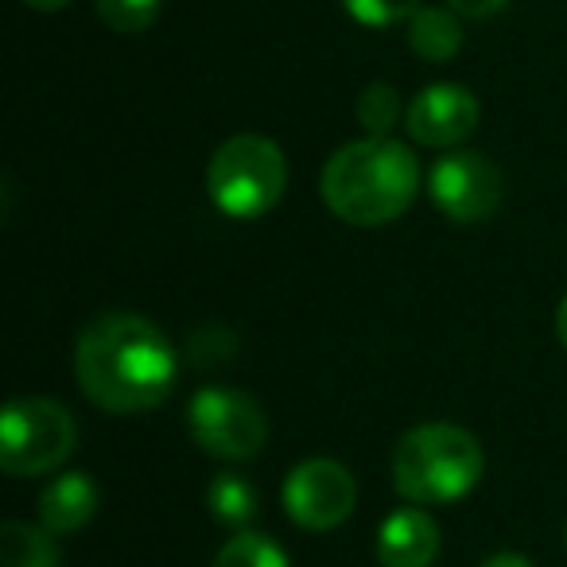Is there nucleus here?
Instances as JSON below:
<instances>
[{
  "label": "nucleus",
  "instance_id": "a211bd4d",
  "mask_svg": "<svg viewBox=\"0 0 567 567\" xmlns=\"http://www.w3.org/2000/svg\"><path fill=\"white\" fill-rule=\"evenodd\" d=\"M342 9L362 28H393L409 24L424 4L420 0H342Z\"/></svg>",
  "mask_w": 567,
  "mask_h": 567
},
{
  "label": "nucleus",
  "instance_id": "412c9836",
  "mask_svg": "<svg viewBox=\"0 0 567 567\" xmlns=\"http://www.w3.org/2000/svg\"><path fill=\"white\" fill-rule=\"evenodd\" d=\"M478 567H536L528 556H520V551H494V556H486Z\"/></svg>",
  "mask_w": 567,
  "mask_h": 567
},
{
  "label": "nucleus",
  "instance_id": "39448f33",
  "mask_svg": "<svg viewBox=\"0 0 567 567\" xmlns=\"http://www.w3.org/2000/svg\"><path fill=\"white\" fill-rule=\"evenodd\" d=\"M79 447L71 409L51 396H17L0 416V471L12 478H40L66 463Z\"/></svg>",
  "mask_w": 567,
  "mask_h": 567
},
{
  "label": "nucleus",
  "instance_id": "1a4fd4ad",
  "mask_svg": "<svg viewBox=\"0 0 567 567\" xmlns=\"http://www.w3.org/2000/svg\"><path fill=\"white\" fill-rule=\"evenodd\" d=\"M404 128L424 148H455L478 128V97L455 82L424 86L404 110Z\"/></svg>",
  "mask_w": 567,
  "mask_h": 567
},
{
  "label": "nucleus",
  "instance_id": "6e6552de",
  "mask_svg": "<svg viewBox=\"0 0 567 567\" xmlns=\"http://www.w3.org/2000/svg\"><path fill=\"white\" fill-rule=\"evenodd\" d=\"M427 195L451 221L478 226V221L494 218L502 206V172L482 152H447L443 159H435L432 175H427Z\"/></svg>",
  "mask_w": 567,
  "mask_h": 567
},
{
  "label": "nucleus",
  "instance_id": "9d476101",
  "mask_svg": "<svg viewBox=\"0 0 567 567\" xmlns=\"http://www.w3.org/2000/svg\"><path fill=\"white\" fill-rule=\"evenodd\" d=\"M440 556V525L424 509H396L378 528L381 567H427Z\"/></svg>",
  "mask_w": 567,
  "mask_h": 567
},
{
  "label": "nucleus",
  "instance_id": "f257e3e1",
  "mask_svg": "<svg viewBox=\"0 0 567 567\" xmlns=\"http://www.w3.org/2000/svg\"><path fill=\"white\" fill-rule=\"evenodd\" d=\"M74 378L90 404L113 416H133L172 396L179 354L152 319L110 311L79 334Z\"/></svg>",
  "mask_w": 567,
  "mask_h": 567
},
{
  "label": "nucleus",
  "instance_id": "4be33fe9",
  "mask_svg": "<svg viewBox=\"0 0 567 567\" xmlns=\"http://www.w3.org/2000/svg\"><path fill=\"white\" fill-rule=\"evenodd\" d=\"M556 334H559V347L567 350V292H564V300H559V308H556Z\"/></svg>",
  "mask_w": 567,
  "mask_h": 567
},
{
  "label": "nucleus",
  "instance_id": "4468645a",
  "mask_svg": "<svg viewBox=\"0 0 567 567\" xmlns=\"http://www.w3.org/2000/svg\"><path fill=\"white\" fill-rule=\"evenodd\" d=\"M206 509H210V517L218 520V525L245 533L249 520L257 517V489L249 486V478L226 471L206 486Z\"/></svg>",
  "mask_w": 567,
  "mask_h": 567
},
{
  "label": "nucleus",
  "instance_id": "20e7f679",
  "mask_svg": "<svg viewBox=\"0 0 567 567\" xmlns=\"http://www.w3.org/2000/svg\"><path fill=\"white\" fill-rule=\"evenodd\" d=\"M288 159L280 144L260 133H241L218 144L206 167V195L229 218H260L284 198Z\"/></svg>",
  "mask_w": 567,
  "mask_h": 567
},
{
  "label": "nucleus",
  "instance_id": "0eeeda50",
  "mask_svg": "<svg viewBox=\"0 0 567 567\" xmlns=\"http://www.w3.org/2000/svg\"><path fill=\"white\" fill-rule=\"evenodd\" d=\"M358 482L334 458H303L284 478V513L308 533H331L354 513Z\"/></svg>",
  "mask_w": 567,
  "mask_h": 567
},
{
  "label": "nucleus",
  "instance_id": "f3484780",
  "mask_svg": "<svg viewBox=\"0 0 567 567\" xmlns=\"http://www.w3.org/2000/svg\"><path fill=\"white\" fill-rule=\"evenodd\" d=\"M94 9L105 28H113L121 35H133L156 24L159 0H94Z\"/></svg>",
  "mask_w": 567,
  "mask_h": 567
},
{
  "label": "nucleus",
  "instance_id": "dca6fc26",
  "mask_svg": "<svg viewBox=\"0 0 567 567\" xmlns=\"http://www.w3.org/2000/svg\"><path fill=\"white\" fill-rule=\"evenodd\" d=\"M401 121V94L389 82H370L358 97V125L365 136H389Z\"/></svg>",
  "mask_w": 567,
  "mask_h": 567
},
{
  "label": "nucleus",
  "instance_id": "7ed1b4c3",
  "mask_svg": "<svg viewBox=\"0 0 567 567\" xmlns=\"http://www.w3.org/2000/svg\"><path fill=\"white\" fill-rule=\"evenodd\" d=\"M482 471V443L458 424H420L393 451V489L412 505L458 502L478 486Z\"/></svg>",
  "mask_w": 567,
  "mask_h": 567
},
{
  "label": "nucleus",
  "instance_id": "5701e85b",
  "mask_svg": "<svg viewBox=\"0 0 567 567\" xmlns=\"http://www.w3.org/2000/svg\"><path fill=\"white\" fill-rule=\"evenodd\" d=\"M24 4H32V9H40V12H59V9H66L71 0H24Z\"/></svg>",
  "mask_w": 567,
  "mask_h": 567
},
{
  "label": "nucleus",
  "instance_id": "b1692460",
  "mask_svg": "<svg viewBox=\"0 0 567 567\" xmlns=\"http://www.w3.org/2000/svg\"><path fill=\"white\" fill-rule=\"evenodd\" d=\"M564 544H567V528H564Z\"/></svg>",
  "mask_w": 567,
  "mask_h": 567
},
{
  "label": "nucleus",
  "instance_id": "ddd939ff",
  "mask_svg": "<svg viewBox=\"0 0 567 567\" xmlns=\"http://www.w3.org/2000/svg\"><path fill=\"white\" fill-rule=\"evenodd\" d=\"M0 567H59L55 533L28 520H9L0 528Z\"/></svg>",
  "mask_w": 567,
  "mask_h": 567
},
{
  "label": "nucleus",
  "instance_id": "aec40b11",
  "mask_svg": "<svg viewBox=\"0 0 567 567\" xmlns=\"http://www.w3.org/2000/svg\"><path fill=\"white\" fill-rule=\"evenodd\" d=\"M509 0H447V9H455L458 17L466 20H486L494 17V12H502Z\"/></svg>",
  "mask_w": 567,
  "mask_h": 567
},
{
  "label": "nucleus",
  "instance_id": "9b49d317",
  "mask_svg": "<svg viewBox=\"0 0 567 567\" xmlns=\"http://www.w3.org/2000/svg\"><path fill=\"white\" fill-rule=\"evenodd\" d=\"M97 502H102L97 482L86 471H66L40 494V525L55 536L79 533L94 520Z\"/></svg>",
  "mask_w": 567,
  "mask_h": 567
},
{
  "label": "nucleus",
  "instance_id": "6ab92c4d",
  "mask_svg": "<svg viewBox=\"0 0 567 567\" xmlns=\"http://www.w3.org/2000/svg\"><path fill=\"white\" fill-rule=\"evenodd\" d=\"M187 350H190V362H195V365H214V362H229V358H234V350H237V342H234V334H229L226 327L206 323L187 339Z\"/></svg>",
  "mask_w": 567,
  "mask_h": 567
},
{
  "label": "nucleus",
  "instance_id": "423d86ee",
  "mask_svg": "<svg viewBox=\"0 0 567 567\" xmlns=\"http://www.w3.org/2000/svg\"><path fill=\"white\" fill-rule=\"evenodd\" d=\"M190 440L221 463H245L257 458L268 440L265 409L249 393H237L226 385H206L187 404Z\"/></svg>",
  "mask_w": 567,
  "mask_h": 567
},
{
  "label": "nucleus",
  "instance_id": "f03ea898",
  "mask_svg": "<svg viewBox=\"0 0 567 567\" xmlns=\"http://www.w3.org/2000/svg\"><path fill=\"white\" fill-rule=\"evenodd\" d=\"M323 203L347 226L373 229L396 221L420 190V159L393 136H362L327 159Z\"/></svg>",
  "mask_w": 567,
  "mask_h": 567
},
{
  "label": "nucleus",
  "instance_id": "2eb2a0df",
  "mask_svg": "<svg viewBox=\"0 0 567 567\" xmlns=\"http://www.w3.org/2000/svg\"><path fill=\"white\" fill-rule=\"evenodd\" d=\"M210 567H288V551L265 533H237L221 544Z\"/></svg>",
  "mask_w": 567,
  "mask_h": 567
},
{
  "label": "nucleus",
  "instance_id": "f8f14e48",
  "mask_svg": "<svg viewBox=\"0 0 567 567\" xmlns=\"http://www.w3.org/2000/svg\"><path fill=\"white\" fill-rule=\"evenodd\" d=\"M409 48L424 63H451L463 48V24L455 9H420L409 20Z\"/></svg>",
  "mask_w": 567,
  "mask_h": 567
}]
</instances>
